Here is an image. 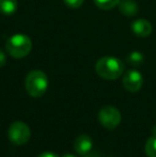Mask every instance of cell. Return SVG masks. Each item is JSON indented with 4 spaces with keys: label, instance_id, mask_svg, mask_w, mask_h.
I'll list each match as a JSON object with an SVG mask.
<instances>
[{
    "label": "cell",
    "instance_id": "6da1fadb",
    "mask_svg": "<svg viewBox=\"0 0 156 157\" xmlns=\"http://www.w3.org/2000/svg\"><path fill=\"white\" fill-rule=\"evenodd\" d=\"M124 63L112 56H105L98 59L95 71L100 77L106 80H116L124 72Z\"/></svg>",
    "mask_w": 156,
    "mask_h": 157
},
{
    "label": "cell",
    "instance_id": "7a4b0ae2",
    "mask_svg": "<svg viewBox=\"0 0 156 157\" xmlns=\"http://www.w3.org/2000/svg\"><path fill=\"white\" fill-rule=\"evenodd\" d=\"M25 88L27 93L32 97H41L48 89L47 75L40 70H33L28 73L25 79Z\"/></svg>",
    "mask_w": 156,
    "mask_h": 157
},
{
    "label": "cell",
    "instance_id": "3957f363",
    "mask_svg": "<svg viewBox=\"0 0 156 157\" xmlns=\"http://www.w3.org/2000/svg\"><path fill=\"white\" fill-rule=\"evenodd\" d=\"M6 48L13 58L21 59L27 57L32 49V42L28 35L23 33L13 34L6 41Z\"/></svg>",
    "mask_w": 156,
    "mask_h": 157
},
{
    "label": "cell",
    "instance_id": "277c9868",
    "mask_svg": "<svg viewBox=\"0 0 156 157\" xmlns=\"http://www.w3.org/2000/svg\"><path fill=\"white\" fill-rule=\"evenodd\" d=\"M8 137L13 144L23 145L30 140L31 130L26 123L21 122V121H16L9 126Z\"/></svg>",
    "mask_w": 156,
    "mask_h": 157
},
{
    "label": "cell",
    "instance_id": "5b68a950",
    "mask_svg": "<svg viewBox=\"0 0 156 157\" xmlns=\"http://www.w3.org/2000/svg\"><path fill=\"white\" fill-rule=\"evenodd\" d=\"M121 112L113 106H105L98 111V121L107 129H115L121 123Z\"/></svg>",
    "mask_w": 156,
    "mask_h": 157
},
{
    "label": "cell",
    "instance_id": "8992f818",
    "mask_svg": "<svg viewBox=\"0 0 156 157\" xmlns=\"http://www.w3.org/2000/svg\"><path fill=\"white\" fill-rule=\"evenodd\" d=\"M123 87L129 92H138L143 86V77L137 70H129L124 74L122 79Z\"/></svg>",
    "mask_w": 156,
    "mask_h": 157
},
{
    "label": "cell",
    "instance_id": "52a82bcc",
    "mask_svg": "<svg viewBox=\"0 0 156 157\" xmlns=\"http://www.w3.org/2000/svg\"><path fill=\"white\" fill-rule=\"evenodd\" d=\"M134 34L139 37H148L152 33V25L149 21L144 18H139L133 21L131 26Z\"/></svg>",
    "mask_w": 156,
    "mask_h": 157
},
{
    "label": "cell",
    "instance_id": "ba28073f",
    "mask_svg": "<svg viewBox=\"0 0 156 157\" xmlns=\"http://www.w3.org/2000/svg\"><path fill=\"white\" fill-rule=\"evenodd\" d=\"M93 147V140L90 136L86 134H82L76 138L74 142V150L79 155H86L90 153Z\"/></svg>",
    "mask_w": 156,
    "mask_h": 157
},
{
    "label": "cell",
    "instance_id": "9c48e42d",
    "mask_svg": "<svg viewBox=\"0 0 156 157\" xmlns=\"http://www.w3.org/2000/svg\"><path fill=\"white\" fill-rule=\"evenodd\" d=\"M119 10L125 16H135L138 14L139 6L134 0H121L119 3Z\"/></svg>",
    "mask_w": 156,
    "mask_h": 157
},
{
    "label": "cell",
    "instance_id": "30bf717a",
    "mask_svg": "<svg viewBox=\"0 0 156 157\" xmlns=\"http://www.w3.org/2000/svg\"><path fill=\"white\" fill-rule=\"evenodd\" d=\"M17 10V0H0V12L4 15H12Z\"/></svg>",
    "mask_w": 156,
    "mask_h": 157
},
{
    "label": "cell",
    "instance_id": "8fae6325",
    "mask_svg": "<svg viewBox=\"0 0 156 157\" xmlns=\"http://www.w3.org/2000/svg\"><path fill=\"white\" fill-rule=\"evenodd\" d=\"M126 61L129 65L131 66H140L142 65L144 62V56L142 52H137V50H134V52H129L126 57Z\"/></svg>",
    "mask_w": 156,
    "mask_h": 157
},
{
    "label": "cell",
    "instance_id": "7c38bea8",
    "mask_svg": "<svg viewBox=\"0 0 156 157\" xmlns=\"http://www.w3.org/2000/svg\"><path fill=\"white\" fill-rule=\"evenodd\" d=\"M121 0H94V3L101 10H111L119 6Z\"/></svg>",
    "mask_w": 156,
    "mask_h": 157
},
{
    "label": "cell",
    "instance_id": "4fadbf2b",
    "mask_svg": "<svg viewBox=\"0 0 156 157\" xmlns=\"http://www.w3.org/2000/svg\"><path fill=\"white\" fill-rule=\"evenodd\" d=\"M144 150L148 157H156V135H153L146 140Z\"/></svg>",
    "mask_w": 156,
    "mask_h": 157
},
{
    "label": "cell",
    "instance_id": "5bb4252c",
    "mask_svg": "<svg viewBox=\"0 0 156 157\" xmlns=\"http://www.w3.org/2000/svg\"><path fill=\"white\" fill-rule=\"evenodd\" d=\"M85 0H63L65 4L71 9H78L82 6Z\"/></svg>",
    "mask_w": 156,
    "mask_h": 157
},
{
    "label": "cell",
    "instance_id": "9a60e30c",
    "mask_svg": "<svg viewBox=\"0 0 156 157\" xmlns=\"http://www.w3.org/2000/svg\"><path fill=\"white\" fill-rule=\"evenodd\" d=\"M6 54H4L3 50L0 49V67L6 65Z\"/></svg>",
    "mask_w": 156,
    "mask_h": 157
},
{
    "label": "cell",
    "instance_id": "2e32d148",
    "mask_svg": "<svg viewBox=\"0 0 156 157\" xmlns=\"http://www.w3.org/2000/svg\"><path fill=\"white\" fill-rule=\"evenodd\" d=\"M38 157H59V155L54 152H44V153L40 154Z\"/></svg>",
    "mask_w": 156,
    "mask_h": 157
},
{
    "label": "cell",
    "instance_id": "e0dca14e",
    "mask_svg": "<svg viewBox=\"0 0 156 157\" xmlns=\"http://www.w3.org/2000/svg\"><path fill=\"white\" fill-rule=\"evenodd\" d=\"M63 157H77V156L73 155V154H64V155H63Z\"/></svg>",
    "mask_w": 156,
    "mask_h": 157
},
{
    "label": "cell",
    "instance_id": "ac0fdd59",
    "mask_svg": "<svg viewBox=\"0 0 156 157\" xmlns=\"http://www.w3.org/2000/svg\"><path fill=\"white\" fill-rule=\"evenodd\" d=\"M152 132H153V135H156V124L154 125V127L152 128Z\"/></svg>",
    "mask_w": 156,
    "mask_h": 157
}]
</instances>
